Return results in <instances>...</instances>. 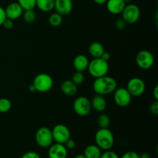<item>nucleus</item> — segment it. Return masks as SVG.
<instances>
[{"mask_svg": "<svg viewBox=\"0 0 158 158\" xmlns=\"http://www.w3.org/2000/svg\"><path fill=\"white\" fill-rule=\"evenodd\" d=\"M154 56L151 52L146 49L140 50L136 56V63L142 69H149L154 66Z\"/></svg>", "mask_w": 158, "mask_h": 158, "instance_id": "6e6552de", "label": "nucleus"}, {"mask_svg": "<svg viewBox=\"0 0 158 158\" xmlns=\"http://www.w3.org/2000/svg\"><path fill=\"white\" fill-rule=\"evenodd\" d=\"M23 17L24 21L26 23L31 24L36 19V13L34 9H29V10H24L23 12Z\"/></svg>", "mask_w": 158, "mask_h": 158, "instance_id": "b1692460", "label": "nucleus"}, {"mask_svg": "<svg viewBox=\"0 0 158 158\" xmlns=\"http://www.w3.org/2000/svg\"><path fill=\"white\" fill-rule=\"evenodd\" d=\"M64 146L66 147V148L67 150H71V149H73L76 146V143L73 139L69 138V140H66V143H64Z\"/></svg>", "mask_w": 158, "mask_h": 158, "instance_id": "72a5a7b5", "label": "nucleus"}, {"mask_svg": "<svg viewBox=\"0 0 158 158\" xmlns=\"http://www.w3.org/2000/svg\"><path fill=\"white\" fill-rule=\"evenodd\" d=\"M48 151L49 158H66L67 157V149L64 144L56 143H52Z\"/></svg>", "mask_w": 158, "mask_h": 158, "instance_id": "4468645a", "label": "nucleus"}, {"mask_svg": "<svg viewBox=\"0 0 158 158\" xmlns=\"http://www.w3.org/2000/svg\"><path fill=\"white\" fill-rule=\"evenodd\" d=\"M73 158H86L84 157V155L83 154H78V155L75 156Z\"/></svg>", "mask_w": 158, "mask_h": 158, "instance_id": "a19ab883", "label": "nucleus"}, {"mask_svg": "<svg viewBox=\"0 0 158 158\" xmlns=\"http://www.w3.org/2000/svg\"><path fill=\"white\" fill-rule=\"evenodd\" d=\"M109 63L102 58H94L89 61L87 70L94 78H99L107 75L109 71Z\"/></svg>", "mask_w": 158, "mask_h": 158, "instance_id": "7ed1b4c3", "label": "nucleus"}, {"mask_svg": "<svg viewBox=\"0 0 158 158\" xmlns=\"http://www.w3.org/2000/svg\"><path fill=\"white\" fill-rule=\"evenodd\" d=\"M23 9L18 2H11L5 9L6 18L11 20H15L19 19L23 15Z\"/></svg>", "mask_w": 158, "mask_h": 158, "instance_id": "f8f14e48", "label": "nucleus"}, {"mask_svg": "<svg viewBox=\"0 0 158 158\" xmlns=\"http://www.w3.org/2000/svg\"><path fill=\"white\" fill-rule=\"evenodd\" d=\"M73 1L72 0H55L54 3V9L57 13L61 15H67L73 10Z\"/></svg>", "mask_w": 158, "mask_h": 158, "instance_id": "ddd939ff", "label": "nucleus"}, {"mask_svg": "<svg viewBox=\"0 0 158 158\" xmlns=\"http://www.w3.org/2000/svg\"><path fill=\"white\" fill-rule=\"evenodd\" d=\"M126 88L132 97H140L145 92L146 84L140 77H134L128 81Z\"/></svg>", "mask_w": 158, "mask_h": 158, "instance_id": "9b49d317", "label": "nucleus"}, {"mask_svg": "<svg viewBox=\"0 0 158 158\" xmlns=\"http://www.w3.org/2000/svg\"><path fill=\"white\" fill-rule=\"evenodd\" d=\"M29 90L30 91V92H32V93L36 92V91H35V87H34V86H33V84H32V83H31V84L29 86Z\"/></svg>", "mask_w": 158, "mask_h": 158, "instance_id": "ea45409f", "label": "nucleus"}, {"mask_svg": "<svg viewBox=\"0 0 158 158\" xmlns=\"http://www.w3.org/2000/svg\"><path fill=\"white\" fill-rule=\"evenodd\" d=\"M122 19L127 24H134L140 17V9L136 4L128 3L122 12Z\"/></svg>", "mask_w": 158, "mask_h": 158, "instance_id": "0eeeda50", "label": "nucleus"}, {"mask_svg": "<svg viewBox=\"0 0 158 158\" xmlns=\"http://www.w3.org/2000/svg\"><path fill=\"white\" fill-rule=\"evenodd\" d=\"M123 1L125 2V3H126V4H128V3H130L131 0H123Z\"/></svg>", "mask_w": 158, "mask_h": 158, "instance_id": "79ce46f5", "label": "nucleus"}, {"mask_svg": "<svg viewBox=\"0 0 158 158\" xmlns=\"http://www.w3.org/2000/svg\"><path fill=\"white\" fill-rule=\"evenodd\" d=\"M97 125L100 128H109L110 125V118L106 114H100L97 119Z\"/></svg>", "mask_w": 158, "mask_h": 158, "instance_id": "4be33fe9", "label": "nucleus"}, {"mask_svg": "<svg viewBox=\"0 0 158 158\" xmlns=\"http://www.w3.org/2000/svg\"><path fill=\"white\" fill-rule=\"evenodd\" d=\"M126 5L123 0H107L106 2V9L113 15L121 14Z\"/></svg>", "mask_w": 158, "mask_h": 158, "instance_id": "2eb2a0df", "label": "nucleus"}, {"mask_svg": "<svg viewBox=\"0 0 158 158\" xmlns=\"http://www.w3.org/2000/svg\"><path fill=\"white\" fill-rule=\"evenodd\" d=\"M2 26L5 28L6 29H11L13 27V20H11L9 19L6 18L5 21L3 22Z\"/></svg>", "mask_w": 158, "mask_h": 158, "instance_id": "473e14b6", "label": "nucleus"}, {"mask_svg": "<svg viewBox=\"0 0 158 158\" xmlns=\"http://www.w3.org/2000/svg\"><path fill=\"white\" fill-rule=\"evenodd\" d=\"M61 91L63 94L68 97H73L77 93V85H76L71 80H66L62 83Z\"/></svg>", "mask_w": 158, "mask_h": 158, "instance_id": "a211bd4d", "label": "nucleus"}, {"mask_svg": "<svg viewBox=\"0 0 158 158\" xmlns=\"http://www.w3.org/2000/svg\"><path fill=\"white\" fill-rule=\"evenodd\" d=\"M94 2L97 3L98 5H103V4H106V1L107 0H94Z\"/></svg>", "mask_w": 158, "mask_h": 158, "instance_id": "58836bf2", "label": "nucleus"}, {"mask_svg": "<svg viewBox=\"0 0 158 158\" xmlns=\"http://www.w3.org/2000/svg\"><path fill=\"white\" fill-rule=\"evenodd\" d=\"M35 139L37 144L43 148H49L53 143L52 131L46 127H42L37 130Z\"/></svg>", "mask_w": 158, "mask_h": 158, "instance_id": "423d86ee", "label": "nucleus"}, {"mask_svg": "<svg viewBox=\"0 0 158 158\" xmlns=\"http://www.w3.org/2000/svg\"><path fill=\"white\" fill-rule=\"evenodd\" d=\"M88 51L91 56L94 58H100L103 52H105V49L103 44L100 42H94L89 46Z\"/></svg>", "mask_w": 158, "mask_h": 158, "instance_id": "6ab92c4d", "label": "nucleus"}, {"mask_svg": "<svg viewBox=\"0 0 158 158\" xmlns=\"http://www.w3.org/2000/svg\"><path fill=\"white\" fill-rule=\"evenodd\" d=\"M127 25V24L123 19H119L115 23V26L118 30H123L126 28Z\"/></svg>", "mask_w": 158, "mask_h": 158, "instance_id": "c756f323", "label": "nucleus"}, {"mask_svg": "<svg viewBox=\"0 0 158 158\" xmlns=\"http://www.w3.org/2000/svg\"><path fill=\"white\" fill-rule=\"evenodd\" d=\"M63 15L57 13L56 12L51 14L49 16V19H48L49 25L53 26V27H58V26H60L63 23Z\"/></svg>", "mask_w": 158, "mask_h": 158, "instance_id": "5701e85b", "label": "nucleus"}, {"mask_svg": "<svg viewBox=\"0 0 158 158\" xmlns=\"http://www.w3.org/2000/svg\"><path fill=\"white\" fill-rule=\"evenodd\" d=\"M55 0H36V6L43 12H51L54 9Z\"/></svg>", "mask_w": 158, "mask_h": 158, "instance_id": "412c9836", "label": "nucleus"}, {"mask_svg": "<svg viewBox=\"0 0 158 158\" xmlns=\"http://www.w3.org/2000/svg\"><path fill=\"white\" fill-rule=\"evenodd\" d=\"M149 110L151 114L154 116L158 115V100H154V102L151 103Z\"/></svg>", "mask_w": 158, "mask_h": 158, "instance_id": "cd10ccee", "label": "nucleus"}, {"mask_svg": "<svg viewBox=\"0 0 158 158\" xmlns=\"http://www.w3.org/2000/svg\"><path fill=\"white\" fill-rule=\"evenodd\" d=\"M6 19V12H5V9L2 7V6H0V26L2 25L3 22L5 21Z\"/></svg>", "mask_w": 158, "mask_h": 158, "instance_id": "f704fd0d", "label": "nucleus"}, {"mask_svg": "<svg viewBox=\"0 0 158 158\" xmlns=\"http://www.w3.org/2000/svg\"><path fill=\"white\" fill-rule=\"evenodd\" d=\"M32 84L37 92H49L53 86V79L49 74L42 73L34 77Z\"/></svg>", "mask_w": 158, "mask_h": 158, "instance_id": "20e7f679", "label": "nucleus"}, {"mask_svg": "<svg viewBox=\"0 0 158 158\" xmlns=\"http://www.w3.org/2000/svg\"><path fill=\"white\" fill-rule=\"evenodd\" d=\"M90 103L92 110H94L98 113H103L107 106L106 99L103 97V96L99 94H96L93 97Z\"/></svg>", "mask_w": 158, "mask_h": 158, "instance_id": "dca6fc26", "label": "nucleus"}, {"mask_svg": "<svg viewBox=\"0 0 158 158\" xmlns=\"http://www.w3.org/2000/svg\"><path fill=\"white\" fill-rule=\"evenodd\" d=\"M89 63V60L86 56L83 55V54H79L73 59V67L76 71L83 73L84 71L87 70Z\"/></svg>", "mask_w": 158, "mask_h": 158, "instance_id": "f3484780", "label": "nucleus"}, {"mask_svg": "<svg viewBox=\"0 0 158 158\" xmlns=\"http://www.w3.org/2000/svg\"><path fill=\"white\" fill-rule=\"evenodd\" d=\"M114 100L117 106L125 107L131 103L132 96L126 87L117 88L114 92Z\"/></svg>", "mask_w": 158, "mask_h": 158, "instance_id": "9d476101", "label": "nucleus"}, {"mask_svg": "<svg viewBox=\"0 0 158 158\" xmlns=\"http://www.w3.org/2000/svg\"><path fill=\"white\" fill-rule=\"evenodd\" d=\"M52 138L56 143L64 144L70 138V131L64 124H56L52 130Z\"/></svg>", "mask_w": 158, "mask_h": 158, "instance_id": "1a4fd4ad", "label": "nucleus"}, {"mask_svg": "<svg viewBox=\"0 0 158 158\" xmlns=\"http://www.w3.org/2000/svg\"><path fill=\"white\" fill-rule=\"evenodd\" d=\"M96 145L101 150L108 151L114 144V136L109 128H100L95 134Z\"/></svg>", "mask_w": 158, "mask_h": 158, "instance_id": "f03ea898", "label": "nucleus"}, {"mask_svg": "<svg viewBox=\"0 0 158 158\" xmlns=\"http://www.w3.org/2000/svg\"><path fill=\"white\" fill-rule=\"evenodd\" d=\"M121 158H140V157L135 151H127L122 156Z\"/></svg>", "mask_w": 158, "mask_h": 158, "instance_id": "7c9ffc66", "label": "nucleus"}, {"mask_svg": "<svg viewBox=\"0 0 158 158\" xmlns=\"http://www.w3.org/2000/svg\"><path fill=\"white\" fill-rule=\"evenodd\" d=\"M73 108L76 114L80 117H86L92 110L90 100L86 97H78L73 103Z\"/></svg>", "mask_w": 158, "mask_h": 158, "instance_id": "39448f33", "label": "nucleus"}, {"mask_svg": "<svg viewBox=\"0 0 158 158\" xmlns=\"http://www.w3.org/2000/svg\"><path fill=\"white\" fill-rule=\"evenodd\" d=\"M100 158H120V157L117 155V153L108 150V151H106L104 153L101 154Z\"/></svg>", "mask_w": 158, "mask_h": 158, "instance_id": "c85d7f7f", "label": "nucleus"}, {"mask_svg": "<svg viewBox=\"0 0 158 158\" xmlns=\"http://www.w3.org/2000/svg\"><path fill=\"white\" fill-rule=\"evenodd\" d=\"M12 108V102L7 98H0V113L5 114L9 112Z\"/></svg>", "mask_w": 158, "mask_h": 158, "instance_id": "a878e982", "label": "nucleus"}, {"mask_svg": "<svg viewBox=\"0 0 158 158\" xmlns=\"http://www.w3.org/2000/svg\"><path fill=\"white\" fill-rule=\"evenodd\" d=\"M85 77L84 74L82 72H78V71H76L75 73L73 75L72 77V81L75 83L76 85L79 86V85L82 84V83L84 82Z\"/></svg>", "mask_w": 158, "mask_h": 158, "instance_id": "bb28decb", "label": "nucleus"}, {"mask_svg": "<svg viewBox=\"0 0 158 158\" xmlns=\"http://www.w3.org/2000/svg\"><path fill=\"white\" fill-rule=\"evenodd\" d=\"M100 58H102L103 60H106V61H109L110 58V56L109 52H107L105 51V52L103 53V55L101 56V57H100Z\"/></svg>", "mask_w": 158, "mask_h": 158, "instance_id": "c9c22d12", "label": "nucleus"}, {"mask_svg": "<svg viewBox=\"0 0 158 158\" xmlns=\"http://www.w3.org/2000/svg\"><path fill=\"white\" fill-rule=\"evenodd\" d=\"M101 154V149L96 144L88 145L83 152V155L86 158H100Z\"/></svg>", "mask_w": 158, "mask_h": 158, "instance_id": "aec40b11", "label": "nucleus"}, {"mask_svg": "<svg viewBox=\"0 0 158 158\" xmlns=\"http://www.w3.org/2000/svg\"><path fill=\"white\" fill-rule=\"evenodd\" d=\"M17 2L23 10L34 9L36 6V0H18Z\"/></svg>", "mask_w": 158, "mask_h": 158, "instance_id": "393cba45", "label": "nucleus"}, {"mask_svg": "<svg viewBox=\"0 0 158 158\" xmlns=\"http://www.w3.org/2000/svg\"><path fill=\"white\" fill-rule=\"evenodd\" d=\"M139 157H140V158H151V155L148 153H143L140 155H139Z\"/></svg>", "mask_w": 158, "mask_h": 158, "instance_id": "4c0bfd02", "label": "nucleus"}, {"mask_svg": "<svg viewBox=\"0 0 158 158\" xmlns=\"http://www.w3.org/2000/svg\"><path fill=\"white\" fill-rule=\"evenodd\" d=\"M153 96H154L155 100H158V86H155L154 89V92H153Z\"/></svg>", "mask_w": 158, "mask_h": 158, "instance_id": "e433bc0d", "label": "nucleus"}, {"mask_svg": "<svg viewBox=\"0 0 158 158\" xmlns=\"http://www.w3.org/2000/svg\"><path fill=\"white\" fill-rule=\"evenodd\" d=\"M117 88V80L107 75L96 78L93 83V89L95 94L102 96L112 94Z\"/></svg>", "mask_w": 158, "mask_h": 158, "instance_id": "f257e3e1", "label": "nucleus"}, {"mask_svg": "<svg viewBox=\"0 0 158 158\" xmlns=\"http://www.w3.org/2000/svg\"><path fill=\"white\" fill-rule=\"evenodd\" d=\"M21 158H41L40 156L37 154L35 151H29V152H26V154H24L23 155V157Z\"/></svg>", "mask_w": 158, "mask_h": 158, "instance_id": "2f4dec72", "label": "nucleus"}]
</instances>
